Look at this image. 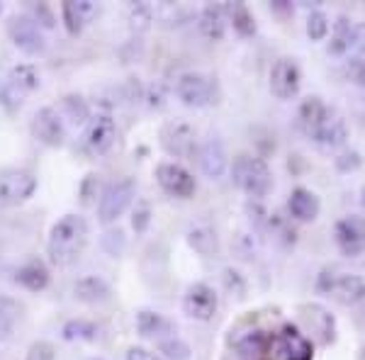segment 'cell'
<instances>
[{"label":"cell","instance_id":"obj_1","mask_svg":"<svg viewBox=\"0 0 365 360\" xmlns=\"http://www.w3.org/2000/svg\"><path fill=\"white\" fill-rule=\"evenodd\" d=\"M88 236H91V227H88L86 217L63 215L49 232V241H46L49 261L61 268L78 261V256L88 246Z\"/></svg>","mask_w":365,"mask_h":360},{"label":"cell","instance_id":"obj_2","mask_svg":"<svg viewBox=\"0 0 365 360\" xmlns=\"http://www.w3.org/2000/svg\"><path fill=\"white\" fill-rule=\"evenodd\" d=\"M232 180L251 200H263L273 190V173L268 163L251 153H239L232 163Z\"/></svg>","mask_w":365,"mask_h":360},{"label":"cell","instance_id":"obj_3","mask_svg":"<svg viewBox=\"0 0 365 360\" xmlns=\"http://www.w3.org/2000/svg\"><path fill=\"white\" fill-rule=\"evenodd\" d=\"M39 71L32 63H20V66L10 68L8 78L0 83V105L8 112H15L22 108L29 93L39 88Z\"/></svg>","mask_w":365,"mask_h":360},{"label":"cell","instance_id":"obj_4","mask_svg":"<svg viewBox=\"0 0 365 360\" xmlns=\"http://www.w3.org/2000/svg\"><path fill=\"white\" fill-rule=\"evenodd\" d=\"M317 287H319V292L334 297L344 307H353L365 299V280L356 273H334L327 268L322 270Z\"/></svg>","mask_w":365,"mask_h":360},{"label":"cell","instance_id":"obj_5","mask_svg":"<svg viewBox=\"0 0 365 360\" xmlns=\"http://www.w3.org/2000/svg\"><path fill=\"white\" fill-rule=\"evenodd\" d=\"M215 93H217L215 78L200 73V71H185L175 81V96H178V100L185 108L192 110L207 108V105L215 103Z\"/></svg>","mask_w":365,"mask_h":360},{"label":"cell","instance_id":"obj_6","mask_svg":"<svg viewBox=\"0 0 365 360\" xmlns=\"http://www.w3.org/2000/svg\"><path fill=\"white\" fill-rule=\"evenodd\" d=\"M134 195H137V182H134V178H120V180L110 182L103 190V195H100L98 220L103 224L117 222L129 210Z\"/></svg>","mask_w":365,"mask_h":360},{"label":"cell","instance_id":"obj_7","mask_svg":"<svg viewBox=\"0 0 365 360\" xmlns=\"http://www.w3.org/2000/svg\"><path fill=\"white\" fill-rule=\"evenodd\" d=\"M37 190V175L25 168H5L0 170V205L17 207L27 202Z\"/></svg>","mask_w":365,"mask_h":360},{"label":"cell","instance_id":"obj_8","mask_svg":"<svg viewBox=\"0 0 365 360\" xmlns=\"http://www.w3.org/2000/svg\"><path fill=\"white\" fill-rule=\"evenodd\" d=\"M8 37L20 51L29 56H37L46 49V37L42 27L32 20L29 15H13L8 20Z\"/></svg>","mask_w":365,"mask_h":360},{"label":"cell","instance_id":"obj_9","mask_svg":"<svg viewBox=\"0 0 365 360\" xmlns=\"http://www.w3.org/2000/svg\"><path fill=\"white\" fill-rule=\"evenodd\" d=\"M156 180L161 185L163 192H168L170 197L178 200H190L197 190V182L192 178V173L185 166L175 161H163L156 166Z\"/></svg>","mask_w":365,"mask_h":360},{"label":"cell","instance_id":"obj_10","mask_svg":"<svg viewBox=\"0 0 365 360\" xmlns=\"http://www.w3.org/2000/svg\"><path fill=\"white\" fill-rule=\"evenodd\" d=\"M334 241H336L339 251L349 258H358L365 253V217L349 215L341 217L334 227Z\"/></svg>","mask_w":365,"mask_h":360},{"label":"cell","instance_id":"obj_11","mask_svg":"<svg viewBox=\"0 0 365 360\" xmlns=\"http://www.w3.org/2000/svg\"><path fill=\"white\" fill-rule=\"evenodd\" d=\"M217 292L207 282H192L182 294V312L195 322H210L217 314Z\"/></svg>","mask_w":365,"mask_h":360},{"label":"cell","instance_id":"obj_12","mask_svg":"<svg viewBox=\"0 0 365 360\" xmlns=\"http://www.w3.org/2000/svg\"><path fill=\"white\" fill-rule=\"evenodd\" d=\"M299 83H302V73L299 66L292 58L282 56L270 68V93L278 100H292L299 93Z\"/></svg>","mask_w":365,"mask_h":360},{"label":"cell","instance_id":"obj_13","mask_svg":"<svg viewBox=\"0 0 365 360\" xmlns=\"http://www.w3.org/2000/svg\"><path fill=\"white\" fill-rule=\"evenodd\" d=\"M32 134L39 144L49 146V149H58L66 139V127H63V117L58 115L56 108H42L37 110L32 120Z\"/></svg>","mask_w":365,"mask_h":360},{"label":"cell","instance_id":"obj_14","mask_svg":"<svg viewBox=\"0 0 365 360\" xmlns=\"http://www.w3.org/2000/svg\"><path fill=\"white\" fill-rule=\"evenodd\" d=\"M161 146L175 158H190L195 153V132L185 122H170L161 129Z\"/></svg>","mask_w":365,"mask_h":360},{"label":"cell","instance_id":"obj_15","mask_svg":"<svg viewBox=\"0 0 365 360\" xmlns=\"http://www.w3.org/2000/svg\"><path fill=\"white\" fill-rule=\"evenodd\" d=\"M117 139V125L110 115H98L88 122V129H86V146L91 153L96 156H103L113 149Z\"/></svg>","mask_w":365,"mask_h":360},{"label":"cell","instance_id":"obj_16","mask_svg":"<svg viewBox=\"0 0 365 360\" xmlns=\"http://www.w3.org/2000/svg\"><path fill=\"white\" fill-rule=\"evenodd\" d=\"M349 139V127H346V120L329 108L327 117L322 120V125L317 127V132L312 134V141L322 146V149H341Z\"/></svg>","mask_w":365,"mask_h":360},{"label":"cell","instance_id":"obj_17","mask_svg":"<svg viewBox=\"0 0 365 360\" xmlns=\"http://www.w3.org/2000/svg\"><path fill=\"white\" fill-rule=\"evenodd\" d=\"M197 163H200V170H202L207 178L220 180L222 175L227 173V166H229L225 144H222L220 139L202 141V144H200V149H197Z\"/></svg>","mask_w":365,"mask_h":360},{"label":"cell","instance_id":"obj_18","mask_svg":"<svg viewBox=\"0 0 365 360\" xmlns=\"http://www.w3.org/2000/svg\"><path fill=\"white\" fill-rule=\"evenodd\" d=\"M96 15L98 3H93V0H66V3H61V20L71 37H78Z\"/></svg>","mask_w":365,"mask_h":360},{"label":"cell","instance_id":"obj_19","mask_svg":"<svg viewBox=\"0 0 365 360\" xmlns=\"http://www.w3.org/2000/svg\"><path fill=\"white\" fill-rule=\"evenodd\" d=\"M278 353L282 360H314V346L295 326H285L278 336Z\"/></svg>","mask_w":365,"mask_h":360},{"label":"cell","instance_id":"obj_20","mask_svg":"<svg viewBox=\"0 0 365 360\" xmlns=\"http://www.w3.org/2000/svg\"><path fill=\"white\" fill-rule=\"evenodd\" d=\"M51 280L49 265H46L42 258H29L27 263H22L15 273V282L22 285L29 292H42Z\"/></svg>","mask_w":365,"mask_h":360},{"label":"cell","instance_id":"obj_21","mask_svg":"<svg viewBox=\"0 0 365 360\" xmlns=\"http://www.w3.org/2000/svg\"><path fill=\"white\" fill-rule=\"evenodd\" d=\"M137 331H139V336H144V339L163 341V339L175 336V326H173V322H170V319L158 314V312L141 309L137 314Z\"/></svg>","mask_w":365,"mask_h":360},{"label":"cell","instance_id":"obj_22","mask_svg":"<svg viewBox=\"0 0 365 360\" xmlns=\"http://www.w3.org/2000/svg\"><path fill=\"white\" fill-rule=\"evenodd\" d=\"M287 210L295 217L297 222H314L319 217L322 202L314 192L307 190V187H295L287 197Z\"/></svg>","mask_w":365,"mask_h":360},{"label":"cell","instance_id":"obj_23","mask_svg":"<svg viewBox=\"0 0 365 360\" xmlns=\"http://www.w3.org/2000/svg\"><path fill=\"white\" fill-rule=\"evenodd\" d=\"M227 10L225 5H207V8L200 13L197 27L202 32V37H207L210 42H220L227 34Z\"/></svg>","mask_w":365,"mask_h":360},{"label":"cell","instance_id":"obj_24","mask_svg":"<svg viewBox=\"0 0 365 360\" xmlns=\"http://www.w3.org/2000/svg\"><path fill=\"white\" fill-rule=\"evenodd\" d=\"M327 112H329V108L322 103V98H317V96L304 98L302 105H299V110H297V127H299V132H302L304 137L312 139V134H314L317 127L322 125V120L327 117Z\"/></svg>","mask_w":365,"mask_h":360},{"label":"cell","instance_id":"obj_25","mask_svg":"<svg viewBox=\"0 0 365 360\" xmlns=\"http://www.w3.org/2000/svg\"><path fill=\"white\" fill-rule=\"evenodd\" d=\"M73 294L76 299H81L86 304H100L105 299H110V285L98 275H86L73 285Z\"/></svg>","mask_w":365,"mask_h":360},{"label":"cell","instance_id":"obj_26","mask_svg":"<svg viewBox=\"0 0 365 360\" xmlns=\"http://www.w3.org/2000/svg\"><path fill=\"white\" fill-rule=\"evenodd\" d=\"M225 10H227V20L232 22L241 37H253V34H256V20H253L251 10L246 8L244 3L225 5Z\"/></svg>","mask_w":365,"mask_h":360},{"label":"cell","instance_id":"obj_27","mask_svg":"<svg viewBox=\"0 0 365 360\" xmlns=\"http://www.w3.org/2000/svg\"><path fill=\"white\" fill-rule=\"evenodd\" d=\"M61 336L66 341H98L100 326L96 322H88V319H71L63 324Z\"/></svg>","mask_w":365,"mask_h":360},{"label":"cell","instance_id":"obj_28","mask_svg":"<svg viewBox=\"0 0 365 360\" xmlns=\"http://www.w3.org/2000/svg\"><path fill=\"white\" fill-rule=\"evenodd\" d=\"M351 20L346 15H339L331 29V42H329V54L344 56L349 54V39H351Z\"/></svg>","mask_w":365,"mask_h":360},{"label":"cell","instance_id":"obj_29","mask_svg":"<svg viewBox=\"0 0 365 360\" xmlns=\"http://www.w3.org/2000/svg\"><path fill=\"white\" fill-rule=\"evenodd\" d=\"M22 307L13 297H0V339H8L20 322Z\"/></svg>","mask_w":365,"mask_h":360},{"label":"cell","instance_id":"obj_30","mask_svg":"<svg viewBox=\"0 0 365 360\" xmlns=\"http://www.w3.org/2000/svg\"><path fill=\"white\" fill-rule=\"evenodd\" d=\"M61 105H63V112H66V117H68L71 122H73L76 127L86 125V122L91 120V108H88L86 98L76 96V93H68V96H63Z\"/></svg>","mask_w":365,"mask_h":360},{"label":"cell","instance_id":"obj_31","mask_svg":"<svg viewBox=\"0 0 365 360\" xmlns=\"http://www.w3.org/2000/svg\"><path fill=\"white\" fill-rule=\"evenodd\" d=\"M187 244L202 256H212L217 251V234L207 227H195L187 234Z\"/></svg>","mask_w":365,"mask_h":360},{"label":"cell","instance_id":"obj_32","mask_svg":"<svg viewBox=\"0 0 365 360\" xmlns=\"http://www.w3.org/2000/svg\"><path fill=\"white\" fill-rule=\"evenodd\" d=\"M158 353H163L168 360H190V346L185 344L178 336H170V339L158 341Z\"/></svg>","mask_w":365,"mask_h":360},{"label":"cell","instance_id":"obj_33","mask_svg":"<svg viewBox=\"0 0 365 360\" xmlns=\"http://www.w3.org/2000/svg\"><path fill=\"white\" fill-rule=\"evenodd\" d=\"M329 17L322 13V10H312L309 17H307V37L312 42H324L329 37Z\"/></svg>","mask_w":365,"mask_h":360},{"label":"cell","instance_id":"obj_34","mask_svg":"<svg viewBox=\"0 0 365 360\" xmlns=\"http://www.w3.org/2000/svg\"><path fill=\"white\" fill-rule=\"evenodd\" d=\"M100 246H103V251L108 253V256H122L127 249V236L122 229H110V232L103 234V239H100Z\"/></svg>","mask_w":365,"mask_h":360},{"label":"cell","instance_id":"obj_35","mask_svg":"<svg viewBox=\"0 0 365 360\" xmlns=\"http://www.w3.org/2000/svg\"><path fill=\"white\" fill-rule=\"evenodd\" d=\"M129 20H132V27L137 29V32H144V29H149V25L154 22V10L146 3H137L129 10Z\"/></svg>","mask_w":365,"mask_h":360},{"label":"cell","instance_id":"obj_36","mask_svg":"<svg viewBox=\"0 0 365 360\" xmlns=\"http://www.w3.org/2000/svg\"><path fill=\"white\" fill-rule=\"evenodd\" d=\"M334 163H336V168L341 170V173H353V170H358L363 166V156L358 151H344V153H339L336 158H334Z\"/></svg>","mask_w":365,"mask_h":360},{"label":"cell","instance_id":"obj_37","mask_svg":"<svg viewBox=\"0 0 365 360\" xmlns=\"http://www.w3.org/2000/svg\"><path fill=\"white\" fill-rule=\"evenodd\" d=\"M25 360H56V348L49 341H34Z\"/></svg>","mask_w":365,"mask_h":360},{"label":"cell","instance_id":"obj_38","mask_svg":"<svg viewBox=\"0 0 365 360\" xmlns=\"http://www.w3.org/2000/svg\"><path fill=\"white\" fill-rule=\"evenodd\" d=\"M349 51H353L358 58L365 56V22H356V25L351 27Z\"/></svg>","mask_w":365,"mask_h":360},{"label":"cell","instance_id":"obj_39","mask_svg":"<svg viewBox=\"0 0 365 360\" xmlns=\"http://www.w3.org/2000/svg\"><path fill=\"white\" fill-rule=\"evenodd\" d=\"M29 17H32L39 27H54V22H56L54 13H51V8L46 3L32 5V15H29Z\"/></svg>","mask_w":365,"mask_h":360},{"label":"cell","instance_id":"obj_40","mask_svg":"<svg viewBox=\"0 0 365 360\" xmlns=\"http://www.w3.org/2000/svg\"><path fill=\"white\" fill-rule=\"evenodd\" d=\"M149 222H151V210H149V205L146 202H139L137 205V210H134V215H132V227H134V232H146V227H149Z\"/></svg>","mask_w":365,"mask_h":360},{"label":"cell","instance_id":"obj_41","mask_svg":"<svg viewBox=\"0 0 365 360\" xmlns=\"http://www.w3.org/2000/svg\"><path fill=\"white\" fill-rule=\"evenodd\" d=\"M346 73H349V78L356 86L365 88V58L353 56L351 61H349V66H346Z\"/></svg>","mask_w":365,"mask_h":360},{"label":"cell","instance_id":"obj_42","mask_svg":"<svg viewBox=\"0 0 365 360\" xmlns=\"http://www.w3.org/2000/svg\"><path fill=\"white\" fill-rule=\"evenodd\" d=\"M225 285H227V290H232L234 294H237V297H244L246 282H244V277H241L234 268H227L225 270Z\"/></svg>","mask_w":365,"mask_h":360},{"label":"cell","instance_id":"obj_43","mask_svg":"<svg viewBox=\"0 0 365 360\" xmlns=\"http://www.w3.org/2000/svg\"><path fill=\"white\" fill-rule=\"evenodd\" d=\"M81 197H83L86 205H91V200L98 197V175L96 173L86 175L83 185H81Z\"/></svg>","mask_w":365,"mask_h":360},{"label":"cell","instance_id":"obj_44","mask_svg":"<svg viewBox=\"0 0 365 360\" xmlns=\"http://www.w3.org/2000/svg\"><path fill=\"white\" fill-rule=\"evenodd\" d=\"M125 360H163V358L156 356V353H151V351H146V348L134 346V348H129V351H127Z\"/></svg>","mask_w":365,"mask_h":360},{"label":"cell","instance_id":"obj_45","mask_svg":"<svg viewBox=\"0 0 365 360\" xmlns=\"http://www.w3.org/2000/svg\"><path fill=\"white\" fill-rule=\"evenodd\" d=\"M361 205L365 207V185H363V190H361Z\"/></svg>","mask_w":365,"mask_h":360},{"label":"cell","instance_id":"obj_46","mask_svg":"<svg viewBox=\"0 0 365 360\" xmlns=\"http://www.w3.org/2000/svg\"><path fill=\"white\" fill-rule=\"evenodd\" d=\"M0 13H3V5H0Z\"/></svg>","mask_w":365,"mask_h":360},{"label":"cell","instance_id":"obj_47","mask_svg":"<svg viewBox=\"0 0 365 360\" xmlns=\"http://www.w3.org/2000/svg\"><path fill=\"white\" fill-rule=\"evenodd\" d=\"M93 360H103V358H93Z\"/></svg>","mask_w":365,"mask_h":360},{"label":"cell","instance_id":"obj_48","mask_svg":"<svg viewBox=\"0 0 365 360\" xmlns=\"http://www.w3.org/2000/svg\"><path fill=\"white\" fill-rule=\"evenodd\" d=\"M363 358H365V351H363Z\"/></svg>","mask_w":365,"mask_h":360}]
</instances>
